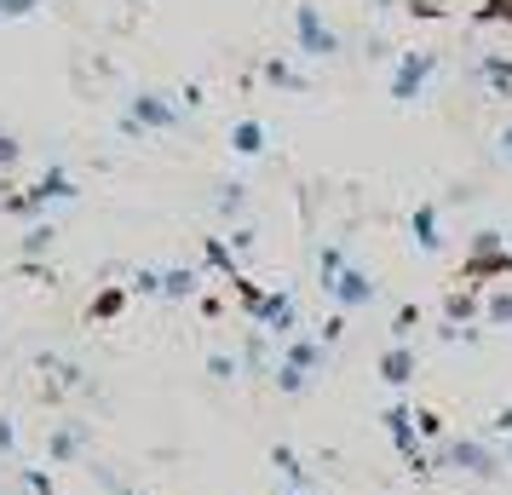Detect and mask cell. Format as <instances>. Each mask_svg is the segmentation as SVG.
Segmentation results:
<instances>
[{
  "label": "cell",
  "instance_id": "cell-40",
  "mask_svg": "<svg viewBox=\"0 0 512 495\" xmlns=\"http://www.w3.org/2000/svg\"><path fill=\"white\" fill-rule=\"evenodd\" d=\"M374 6H380V12H386V6H397V0H374Z\"/></svg>",
  "mask_w": 512,
  "mask_h": 495
},
{
  "label": "cell",
  "instance_id": "cell-34",
  "mask_svg": "<svg viewBox=\"0 0 512 495\" xmlns=\"http://www.w3.org/2000/svg\"><path fill=\"white\" fill-rule=\"evenodd\" d=\"M24 490H29V495H52V478H47V472L29 467V472H24Z\"/></svg>",
  "mask_w": 512,
  "mask_h": 495
},
{
  "label": "cell",
  "instance_id": "cell-3",
  "mask_svg": "<svg viewBox=\"0 0 512 495\" xmlns=\"http://www.w3.org/2000/svg\"><path fill=\"white\" fill-rule=\"evenodd\" d=\"M294 47H300L305 58H334V52H340V29L323 24L317 0H300V6H294Z\"/></svg>",
  "mask_w": 512,
  "mask_h": 495
},
{
  "label": "cell",
  "instance_id": "cell-8",
  "mask_svg": "<svg viewBox=\"0 0 512 495\" xmlns=\"http://www.w3.org/2000/svg\"><path fill=\"white\" fill-rule=\"evenodd\" d=\"M495 277H512V248H495V254H466L461 260V283L466 288H484Z\"/></svg>",
  "mask_w": 512,
  "mask_h": 495
},
{
  "label": "cell",
  "instance_id": "cell-38",
  "mask_svg": "<svg viewBox=\"0 0 512 495\" xmlns=\"http://www.w3.org/2000/svg\"><path fill=\"white\" fill-rule=\"evenodd\" d=\"M501 467H512V438H507V449H501Z\"/></svg>",
  "mask_w": 512,
  "mask_h": 495
},
{
  "label": "cell",
  "instance_id": "cell-36",
  "mask_svg": "<svg viewBox=\"0 0 512 495\" xmlns=\"http://www.w3.org/2000/svg\"><path fill=\"white\" fill-rule=\"evenodd\" d=\"M12 449H18V426L0 415V455H12Z\"/></svg>",
  "mask_w": 512,
  "mask_h": 495
},
{
  "label": "cell",
  "instance_id": "cell-27",
  "mask_svg": "<svg viewBox=\"0 0 512 495\" xmlns=\"http://www.w3.org/2000/svg\"><path fill=\"white\" fill-rule=\"evenodd\" d=\"M495 248H507V236L501 231H478L472 242H466V254H495Z\"/></svg>",
  "mask_w": 512,
  "mask_h": 495
},
{
  "label": "cell",
  "instance_id": "cell-32",
  "mask_svg": "<svg viewBox=\"0 0 512 495\" xmlns=\"http://www.w3.org/2000/svg\"><path fill=\"white\" fill-rule=\"evenodd\" d=\"M41 0H0V18H29Z\"/></svg>",
  "mask_w": 512,
  "mask_h": 495
},
{
  "label": "cell",
  "instance_id": "cell-12",
  "mask_svg": "<svg viewBox=\"0 0 512 495\" xmlns=\"http://www.w3.org/2000/svg\"><path fill=\"white\" fill-rule=\"evenodd\" d=\"M409 231H415V248H420V254H438V248H443V231H438V202H420L415 219H409Z\"/></svg>",
  "mask_w": 512,
  "mask_h": 495
},
{
  "label": "cell",
  "instance_id": "cell-21",
  "mask_svg": "<svg viewBox=\"0 0 512 495\" xmlns=\"http://www.w3.org/2000/svg\"><path fill=\"white\" fill-rule=\"evenodd\" d=\"M271 461H277V467L288 472V484H294V490H305V484H311V478H305V467H300V455H294L288 444H277V449H271Z\"/></svg>",
  "mask_w": 512,
  "mask_h": 495
},
{
  "label": "cell",
  "instance_id": "cell-16",
  "mask_svg": "<svg viewBox=\"0 0 512 495\" xmlns=\"http://www.w3.org/2000/svg\"><path fill=\"white\" fill-rule=\"evenodd\" d=\"M259 75H265L271 87H288V93H305V87H311V81H305L288 58H265V64H259Z\"/></svg>",
  "mask_w": 512,
  "mask_h": 495
},
{
  "label": "cell",
  "instance_id": "cell-28",
  "mask_svg": "<svg viewBox=\"0 0 512 495\" xmlns=\"http://www.w3.org/2000/svg\"><path fill=\"white\" fill-rule=\"evenodd\" d=\"M208 375H213V380H236V357H231V352H213V357H208Z\"/></svg>",
  "mask_w": 512,
  "mask_h": 495
},
{
  "label": "cell",
  "instance_id": "cell-19",
  "mask_svg": "<svg viewBox=\"0 0 512 495\" xmlns=\"http://www.w3.org/2000/svg\"><path fill=\"white\" fill-rule=\"evenodd\" d=\"M346 265H351V260H346V248H340V242H328L323 254H317V283L328 288L334 277H340V271H346Z\"/></svg>",
  "mask_w": 512,
  "mask_h": 495
},
{
  "label": "cell",
  "instance_id": "cell-14",
  "mask_svg": "<svg viewBox=\"0 0 512 495\" xmlns=\"http://www.w3.org/2000/svg\"><path fill=\"white\" fill-rule=\"evenodd\" d=\"M202 265H208V271H219L225 283H236V277H242V271H236V260H231V242H225V236H208V242H202Z\"/></svg>",
  "mask_w": 512,
  "mask_h": 495
},
{
  "label": "cell",
  "instance_id": "cell-6",
  "mask_svg": "<svg viewBox=\"0 0 512 495\" xmlns=\"http://www.w3.org/2000/svg\"><path fill=\"white\" fill-rule=\"evenodd\" d=\"M254 329L271 334V340H294V329H300V306H294V294H265L254 311Z\"/></svg>",
  "mask_w": 512,
  "mask_h": 495
},
{
  "label": "cell",
  "instance_id": "cell-18",
  "mask_svg": "<svg viewBox=\"0 0 512 495\" xmlns=\"http://www.w3.org/2000/svg\"><path fill=\"white\" fill-rule=\"evenodd\" d=\"M52 242H58L52 225H29V236L18 242V254H24V260H41V254H52Z\"/></svg>",
  "mask_w": 512,
  "mask_h": 495
},
{
  "label": "cell",
  "instance_id": "cell-7",
  "mask_svg": "<svg viewBox=\"0 0 512 495\" xmlns=\"http://www.w3.org/2000/svg\"><path fill=\"white\" fill-rule=\"evenodd\" d=\"M87 444H93V426H87V421H52V438H47L52 467H70V461H81V455H87Z\"/></svg>",
  "mask_w": 512,
  "mask_h": 495
},
{
  "label": "cell",
  "instance_id": "cell-30",
  "mask_svg": "<svg viewBox=\"0 0 512 495\" xmlns=\"http://www.w3.org/2000/svg\"><path fill=\"white\" fill-rule=\"evenodd\" d=\"M415 432H420V438H438V432H443V421L432 415V409H415Z\"/></svg>",
  "mask_w": 512,
  "mask_h": 495
},
{
  "label": "cell",
  "instance_id": "cell-22",
  "mask_svg": "<svg viewBox=\"0 0 512 495\" xmlns=\"http://www.w3.org/2000/svg\"><path fill=\"white\" fill-rule=\"evenodd\" d=\"M472 311H478V300H472V288H466V294H449V300H443V317H449V329H461V323L472 317Z\"/></svg>",
  "mask_w": 512,
  "mask_h": 495
},
{
  "label": "cell",
  "instance_id": "cell-1",
  "mask_svg": "<svg viewBox=\"0 0 512 495\" xmlns=\"http://www.w3.org/2000/svg\"><path fill=\"white\" fill-rule=\"evenodd\" d=\"M432 467H455L466 472V478H501V455L484 444V438H455V444H443L438 455H432Z\"/></svg>",
  "mask_w": 512,
  "mask_h": 495
},
{
  "label": "cell",
  "instance_id": "cell-35",
  "mask_svg": "<svg viewBox=\"0 0 512 495\" xmlns=\"http://www.w3.org/2000/svg\"><path fill=\"white\" fill-rule=\"evenodd\" d=\"M18 156H24V144L12 139V133H0V167H12Z\"/></svg>",
  "mask_w": 512,
  "mask_h": 495
},
{
  "label": "cell",
  "instance_id": "cell-9",
  "mask_svg": "<svg viewBox=\"0 0 512 495\" xmlns=\"http://www.w3.org/2000/svg\"><path fill=\"white\" fill-rule=\"evenodd\" d=\"M277 363H288V369H300V375H323L328 369V352H323V340H282V357Z\"/></svg>",
  "mask_w": 512,
  "mask_h": 495
},
{
  "label": "cell",
  "instance_id": "cell-13",
  "mask_svg": "<svg viewBox=\"0 0 512 495\" xmlns=\"http://www.w3.org/2000/svg\"><path fill=\"white\" fill-rule=\"evenodd\" d=\"M231 150L236 156H259L265 150V121H254V116L231 121Z\"/></svg>",
  "mask_w": 512,
  "mask_h": 495
},
{
  "label": "cell",
  "instance_id": "cell-2",
  "mask_svg": "<svg viewBox=\"0 0 512 495\" xmlns=\"http://www.w3.org/2000/svg\"><path fill=\"white\" fill-rule=\"evenodd\" d=\"M438 75V52L420 47V52H397L392 64V104H415L420 93H426V81Z\"/></svg>",
  "mask_w": 512,
  "mask_h": 495
},
{
  "label": "cell",
  "instance_id": "cell-39",
  "mask_svg": "<svg viewBox=\"0 0 512 495\" xmlns=\"http://www.w3.org/2000/svg\"><path fill=\"white\" fill-rule=\"evenodd\" d=\"M110 490H116V495H133V490H127V484H110Z\"/></svg>",
  "mask_w": 512,
  "mask_h": 495
},
{
  "label": "cell",
  "instance_id": "cell-15",
  "mask_svg": "<svg viewBox=\"0 0 512 495\" xmlns=\"http://www.w3.org/2000/svg\"><path fill=\"white\" fill-rule=\"evenodd\" d=\"M202 288V271L196 265H173V271H162V294L167 300H190Z\"/></svg>",
  "mask_w": 512,
  "mask_h": 495
},
{
  "label": "cell",
  "instance_id": "cell-29",
  "mask_svg": "<svg viewBox=\"0 0 512 495\" xmlns=\"http://www.w3.org/2000/svg\"><path fill=\"white\" fill-rule=\"evenodd\" d=\"M133 294H162V271H133Z\"/></svg>",
  "mask_w": 512,
  "mask_h": 495
},
{
  "label": "cell",
  "instance_id": "cell-26",
  "mask_svg": "<svg viewBox=\"0 0 512 495\" xmlns=\"http://www.w3.org/2000/svg\"><path fill=\"white\" fill-rule=\"evenodd\" d=\"M242 202H248V190H242V185H219V213H225V219L242 213Z\"/></svg>",
  "mask_w": 512,
  "mask_h": 495
},
{
  "label": "cell",
  "instance_id": "cell-10",
  "mask_svg": "<svg viewBox=\"0 0 512 495\" xmlns=\"http://www.w3.org/2000/svg\"><path fill=\"white\" fill-rule=\"evenodd\" d=\"M415 375H420L415 346H386V352H380V380H386V386H409Z\"/></svg>",
  "mask_w": 512,
  "mask_h": 495
},
{
  "label": "cell",
  "instance_id": "cell-33",
  "mask_svg": "<svg viewBox=\"0 0 512 495\" xmlns=\"http://www.w3.org/2000/svg\"><path fill=\"white\" fill-rule=\"evenodd\" d=\"M489 438H512V403H507V409H495V421H489Z\"/></svg>",
  "mask_w": 512,
  "mask_h": 495
},
{
  "label": "cell",
  "instance_id": "cell-5",
  "mask_svg": "<svg viewBox=\"0 0 512 495\" xmlns=\"http://www.w3.org/2000/svg\"><path fill=\"white\" fill-rule=\"evenodd\" d=\"M323 294L334 300V311H346V317H351V311H363V306H374V300H380V283H374L363 265H346V271H340Z\"/></svg>",
  "mask_w": 512,
  "mask_h": 495
},
{
  "label": "cell",
  "instance_id": "cell-11",
  "mask_svg": "<svg viewBox=\"0 0 512 495\" xmlns=\"http://www.w3.org/2000/svg\"><path fill=\"white\" fill-rule=\"evenodd\" d=\"M472 75H478L495 98H512V52H484Z\"/></svg>",
  "mask_w": 512,
  "mask_h": 495
},
{
  "label": "cell",
  "instance_id": "cell-20",
  "mask_svg": "<svg viewBox=\"0 0 512 495\" xmlns=\"http://www.w3.org/2000/svg\"><path fill=\"white\" fill-rule=\"evenodd\" d=\"M121 306H127V294H121V288H104L93 306H87V317H93V323H110V317H121Z\"/></svg>",
  "mask_w": 512,
  "mask_h": 495
},
{
  "label": "cell",
  "instance_id": "cell-24",
  "mask_svg": "<svg viewBox=\"0 0 512 495\" xmlns=\"http://www.w3.org/2000/svg\"><path fill=\"white\" fill-rule=\"evenodd\" d=\"M484 323H489V329H512V294H495V300H489Z\"/></svg>",
  "mask_w": 512,
  "mask_h": 495
},
{
  "label": "cell",
  "instance_id": "cell-31",
  "mask_svg": "<svg viewBox=\"0 0 512 495\" xmlns=\"http://www.w3.org/2000/svg\"><path fill=\"white\" fill-rule=\"evenodd\" d=\"M340 334H346V311H334V317H328V323H323V334H317V340H323V346H334Z\"/></svg>",
  "mask_w": 512,
  "mask_h": 495
},
{
  "label": "cell",
  "instance_id": "cell-41",
  "mask_svg": "<svg viewBox=\"0 0 512 495\" xmlns=\"http://www.w3.org/2000/svg\"><path fill=\"white\" fill-rule=\"evenodd\" d=\"M507 248H512V242H507Z\"/></svg>",
  "mask_w": 512,
  "mask_h": 495
},
{
  "label": "cell",
  "instance_id": "cell-25",
  "mask_svg": "<svg viewBox=\"0 0 512 495\" xmlns=\"http://www.w3.org/2000/svg\"><path fill=\"white\" fill-rule=\"evenodd\" d=\"M415 323H420V306H397V317H392V340H397V346H409Z\"/></svg>",
  "mask_w": 512,
  "mask_h": 495
},
{
  "label": "cell",
  "instance_id": "cell-4",
  "mask_svg": "<svg viewBox=\"0 0 512 495\" xmlns=\"http://www.w3.org/2000/svg\"><path fill=\"white\" fill-rule=\"evenodd\" d=\"M179 127V104H167L162 93H139L127 104V116H121V133L133 139V133H173Z\"/></svg>",
  "mask_w": 512,
  "mask_h": 495
},
{
  "label": "cell",
  "instance_id": "cell-17",
  "mask_svg": "<svg viewBox=\"0 0 512 495\" xmlns=\"http://www.w3.org/2000/svg\"><path fill=\"white\" fill-rule=\"evenodd\" d=\"M466 18H472V24H478V29L512 24V0H484V6H472V12H466Z\"/></svg>",
  "mask_w": 512,
  "mask_h": 495
},
{
  "label": "cell",
  "instance_id": "cell-23",
  "mask_svg": "<svg viewBox=\"0 0 512 495\" xmlns=\"http://www.w3.org/2000/svg\"><path fill=\"white\" fill-rule=\"evenodd\" d=\"M271 380H277V386L288 392V398H300L305 386H311V375H300V369H288V363H271Z\"/></svg>",
  "mask_w": 512,
  "mask_h": 495
},
{
  "label": "cell",
  "instance_id": "cell-37",
  "mask_svg": "<svg viewBox=\"0 0 512 495\" xmlns=\"http://www.w3.org/2000/svg\"><path fill=\"white\" fill-rule=\"evenodd\" d=\"M501 156H507V162H512V127H507V133H501Z\"/></svg>",
  "mask_w": 512,
  "mask_h": 495
}]
</instances>
